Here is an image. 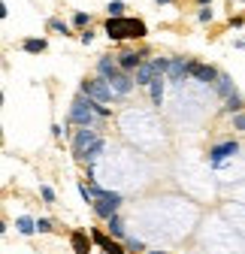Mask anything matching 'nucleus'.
I'll list each match as a JSON object with an SVG mask.
<instances>
[{
    "mask_svg": "<svg viewBox=\"0 0 245 254\" xmlns=\"http://www.w3.org/2000/svg\"><path fill=\"white\" fill-rule=\"evenodd\" d=\"M106 34L112 43L130 40V37H145V24L139 18H127V15H112L106 21Z\"/></svg>",
    "mask_w": 245,
    "mask_h": 254,
    "instance_id": "1",
    "label": "nucleus"
},
{
    "mask_svg": "<svg viewBox=\"0 0 245 254\" xmlns=\"http://www.w3.org/2000/svg\"><path fill=\"white\" fill-rule=\"evenodd\" d=\"M94 106H91V97L82 91V94H76V100H73V112H70V121L73 124H79V127H91L94 124Z\"/></svg>",
    "mask_w": 245,
    "mask_h": 254,
    "instance_id": "2",
    "label": "nucleus"
},
{
    "mask_svg": "<svg viewBox=\"0 0 245 254\" xmlns=\"http://www.w3.org/2000/svg\"><path fill=\"white\" fill-rule=\"evenodd\" d=\"M82 91L88 94L91 100H97V103H109L115 94H112V85H109V79H103V76H97V79H91V82H85L82 85Z\"/></svg>",
    "mask_w": 245,
    "mask_h": 254,
    "instance_id": "3",
    "label": "nucleus"
},
{
    "mask_svg": "<svg viewBox=\"0 0 245 254\" xmlns=\"http://www.w3.org/2000/svg\"><path fill=\"white\" fill-rule=\"evenodd\" d=\"M97 142H100V136H97L94 130H91V127H82V130H79V133L73 136V151H76L79 157H85V154H88L91 148L97 145Z\"/></svg>",
    "mask_w": 245,
    "mask_h": 254,
    "instance_id": "4",
    "label": "nucleus"
},
{
    "mask_svg": "<svg viewBox=\"0 0 245 254\" xmlns=\"http://www.w3.org/2000/svg\"><path fill=\"white\" fill-rule=\"evenodd\" d=\"M236 151H239V145H236V142H221V145L212 148L209 164H212V167H224V157H233Z\"/></svg>",
    "mask_w": 245,
    "mask_h": 254,
    "instance_id": "5",
    "label": "nucleus"
},
{
    "mask_svg": "<svg viewBox=\"0 0 245 254\" xmlns=\"http://www.w3.org/2000/svg\"><path fill=\"white\" fill-rule=\"evenodd\" d=\"M118 203H121V197H97V200H94V212H97L100 218H106V221H109L112 215H118V212H115V206H118Z\"/></svg>",
    "mask_w": 245,
    "mask_h": 254,
    "instance_id": "6",
    "label": "nucleus"
},
{
    "mask_svg": "<svg viewBox=\"0 0 245 254\" xmlns=\"http://www.w3.org/2000/svg\"><path fill=\"white\" fill-rule=\"evenodd\" d=\"M109 85L115 88V94H118V97H124V94H130V88H133L130 76H127V73H121V70H115V73L109 76Z\"/></svg>",
    "mask_w": 245,
    "mask_h": 254,
    "instance_id": "7",
    "label": "nucleus"
},
{
    "mask_svg": "<svg viewBox=\"0 0 245 254\" xmlns=\"http://www.w3.org/2000/svg\"><path fill=\"white\" fill-rule=\"evenodd\" d=\"M191 64H194V61H182V58L170 61V70H167V76H170L173 82H179V79H185V76H191Z\"/></svg>",
    "mask_w": 245,
    "mask_h": 254,
    "instance_id": "8",
    "label": "nucleus"
},
{
    "mask_svg": "<svg viewBox=\"0 0 245 254\" xmlns=\"http://www.w3.org/2000/svg\"><path fill=\"white\" fill-rule=\"evenodd\" d=\"M161 73H158V67H155V61L151 64H139V70H136V85H151Z\"/></svg>",
    "mask_w": 245,
    "mask_h": 254,
    "instance_id": "9",
    "label": "nucleus"
},
{
    "mask_svg": "<svg viewBox=\"0 0 245 254\" xmlns=\"http://www.w3.org/2000/svg\"><path fill=\"white\" fill-rule=\"evenodd\" d=\"M191 76L200 79V82H215L218 79L215 67H209V64H191Z\"/></svg>",
    "mask_w": 245,
    "mask_h": 254,
    "instance_id": "10",
    "label": "nucleus"
},
{
    "mask_svg": "<svg viewBox=\"0 0 245 254\" xmlns=\"http://www.w3.org/2000/svg\"><path fill=\"white\" fill-rule=\"evenodd\" d=\"M91 233H94V242H97V245H100L106 254H124V248H121L118 242H112L106 233H97V230H91Z\"/></svg>",
    "mask_w": 245,
    "mask_h": 254,
    "instance_id": "11",
    "label": "nucleus"
},
{
    "mask_svg": "<svg viewBox=\"0 0 245 254\" xmlns=\"http://www.w3.org/2000/svg\"><path fill=\"white\" fill-rule=\"evenodd\" d=\"M118 64H121V70H124V73H133V70H139L142 58H139V52H124Z\"/></svg>",
    "mask_w": 245,
    "mask_h": 254,
    "instance_id": "12",
    "label": "nucleus"
},
{
    "mask_svg": "<svg viewBox=\"0 0 245 254\" xmlns=\"http://www.w3.org/2000/svg\"><path fill=\"white\" fill-rule=\"evenodd\" d=\"M70 245H73L76 254H88V251H91V242H88V236H85L82 230H76V233L70 236Z\"/></svg>",
    "mask_w": 245,
    "mask_h": 254,
    "instance_id": "13",
    "label": "nucleus"
},
{
    "mask_svg": "<svg viewBox=\"0 0 245 254\" xmlns=\"http://www.w3.org/2000/svg\"><path fill=\"white\" fill-rule=\"evenodd\" d=\"M103 148H106V142H103V139H100V142H97V145H94V148H91V151H88V154H85V157H82V161H85V164H88V167H94V164H97V157H100V154H103Z\"/></svg>",
    "mask_w": 245,
    "mask_h": 254,
    "instance_id": "14",
    "label": "nucleus"
},
{
    "mask_svg": "<svg viewBox=\"0 0 245 254\" xmlns=\"http://www.w3.org/2000/svg\"><path fill=\"white\" fill-rule=\"evenodd\" d=\"M109 233H112L115 239H124V221H121L118 215H112V218H109Z\"/></svg>",
    "mask_w": 245,
    "mask_h": 254,
    "instance_id": "15",
    "label": "nucleus"
},
{
    "mask_svg": "<svg viewBox=\"0 0 245 254\" xmlns=\"http://www.w3.org/2000/svg\"><path fill=\"white\" fill-rule=\"evenodd\" d=\"M148 88H151V100H155V103L161 106V100H164V79L158 76V79H155V82H151Z\"/></svg>",
    "mask_w": 245,
    "mask_h": 254,
    "instance_id": "16",
    "label": "nucleus"
},
{
    "mask_svg": "<svg viewBox=\"0 0 245 254\" xmlns=\"http://www.w3.org/2000/svg\"><path fill=\"white\" fill-rule=\"evenodd\" d=\"M218 91L224 94V97H230V94H236V88H233V82H230V76H224V73H218Z\"/></svg>",
    "mask_w": 245,
    "mask_h": 254,
    "instance_id": "17",
    "label": "nucleus"
},
{
    "mask_svg": "<svg viewBox=\"0 0 245 254\" xmlns=\"http://www.w3.org/2000/svg\"><path fill=\"white\" fill-rule=\"evenodd\" d=\"M46 46H49L46 40H27V43H24V52H30V55H37V52H46Z\"/></svg>",
    "mask_w": 245,
    "mask_h": 254,
    "instance_id": "18",
    "label": "nucleus"
},
{
    "mask_svg": "<svg viewBox=\"0 0 245 254\" xmlns=\"http://www.w3.org/2000/svg\"><path fill=\"white\" fill-rule=\"evenodd\" d=\"M112 73H115V67H112V61H109V58H103V61L97 64V76H103V79H109Z\"/></svg>",
    "mask_w": 245,
    "mask_h": 254,
    "instance_id": "19",
    "label": "nucleus"
},
{
    "mask_svg": "<svg viewBox=\"0 0 245 254\" xmlns=\"http://www.w3.org/2000/svg\"><path fill=\"white\" fill-rule=\"evenodd\" d=\"M15 227H18V230H21L24 236H30V233L37 230V224H34V221H30V218H18V221H15Z\"/></svg>",
    "mask_w": 245,
    "mask_h": 254,
    "instance_id": "20",
    "label": "nucleus"
},
{
    "mask_svg": "<svg viewBox=\"0 0 245 254\" xmlns=\"http://www.w3.org/2000/svg\"><path fill=\"white\" fill-rule=\"evenodd\" d=\"M242 106V97H239V94H230V97H227V112H236Z\"/></svg>",
    "mask_w": 245,
    "mask_h": 254,
    "instance_id": "21",
    "label": "nucleus"
},
{
    "mask_svg": "<svg viewBox=\"0 0 245 254\" xmlns=\"http://www.w3.org/2000/svg\"><path fill=\"white\" fill-rule=\"evenodd\" d=\"M49 27H52V30H58V34H64V37L70 34V27H67L64 21H58V18H52V21H49Z\"/></svg>",
    "mask_w": 245,
    "mask_h": 254,
    "instance_id": "22",
    "label": "nucleus"
},
{
    "mask_svg": "<svg viewBox=\"0 0 245 254\" xmlns=\"http://www.w3.org/2000/svg\"><path fill=\"white\" fill-rule=\"evenodd\" d=\"M124 3H121V0H112V3H109V15H124Z\"/></svg>",
    "mask_w": 245,
    "mask_h": 254,
    "instance_id": "23",
    "label": "nucleus"
},
{
    "mask_svg": "<svg viewBox=\"0 0 245 254\" xmlns=\"http://www.w3.org/2000/svg\"><path fill=\"white\" fill-rule=\"evenodd\" d=\"M197 18H200V24H209V21H212V9H209V6H200Z\"/></svg>",
    "mask_w": 245,
    "mask_h": 254,
    "instance_id": "24",
    "label": "nucleus"
},
{
    "mask_svg": "<svg viewBox=\"0 0 245 254\" xmlns=\"http://www.w3.org/2000/svg\"><path fill=\"white\" fill-rule=\"evenodd\" d=\"M88 21H91V15H88V12H76V15H73V24H76V27H85Z\"/></svg>",
    "mask_w": 245,
    "mask_h": 254,
    "instance_id": "25",
    "label": "nucleus"
},
{
    "mask_svg": "<svg viewBox=\"0 0 245 254\" xmlns=\"http://www.w3.org/2000/svg\"><path fill=\"white\" fill-rule=\"evenodd\" d=\"M127 248H130V251H142V242H139V239H127Z\"/></svg>",
    "mask_w": 245,
    "mask_h": 254,
    "instance_id": "26",
    "label": "nucleus"
},
{
    "mask_svg": "<svg viewBox=\"0 0 245 254\" xmlns=\"http://www.w3.org/2000/svg\"><path fill=\"white\" fill-rule=\"evenodd\" d=\"M37 230H40V233H49L52 224H49V221H37Z\"/></svg>",
    "mask_w": 245,
    "mask_h": 254,
    "instance_id": "27",
    "label": "nucleus"
},
{
    "mask_svg": "<svg viewBox=\"0 0 245 254\" xmlns=\"http://www.w3.org/2000/svg\"><path fill=\"white\" fill-rule=\"evenodd\" d=\"M233 124L239 127V130H245V115H236V118H233Z\"/></svg>",
    "mask_w": 245,
    "mask_h": 254,
    "instance_id": "28",
    "label": "nucleus"
},
{
    "mask_svg": "<svg viewBox=\"0 0 245 254\" xmlns=\"http://www.w3.org/2000/svg\"><path fill=\"white\" fill-rule=\"evenodd\" d=\"M43 197H46V200L52 203V200H55V190H52V188H43Z\"/></svg>",
    "mask_w": 245,
    "mask_h": 254,
    "instance_id": "29",
    "label": "nucleus"
},
{
    "mask_svg": "<svg viewBox=\"0 0 245 254\" xmlns=\"http://www.w3.org/2000/svg\"><path fill=\"white\" fill-rule=\"evenodd\" d=\"M197 3H200V6H209V3H212V0H197Z\"/></svg>",
    "mask_w": 245,
    "mask_h": 254,
    "instance_id": "30",
    "label": "nucleus"
},
{
    "mask_svg": "<svg viewBox=\"0 0 245 254\" xmlns=\"http://www.w3.org/2000/svg\"><path fill=\"white\" fill-rule=\"evenodd\" d=\"M148 254H167V251H148Z\"/></svg>",
    "mask_w": 245,
    "mask_h": 254,
    "instance_id": "31",
    "label": "nucleus"
},
{
    "mask_svg": "<svg viewBox=\"0 0 245 254\" xmlns=\"http://www.w3.org/2000/svg\"><path fill=\"white\" fill-rule=\"evenodd\" d=\"M158 3H173V0H158Z\"/></svg>",
    "mask_w": 245,
    "mask_h": 254,
    "instance_id": "32",
    "label": "nucleus"
}]
</instances>
